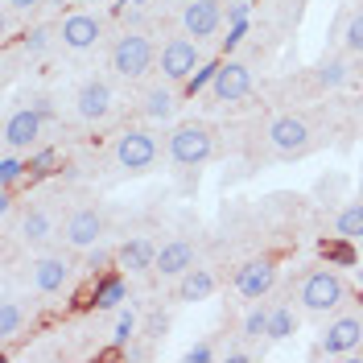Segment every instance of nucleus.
Instances as JSON below:
<instances>
[{
	"label": "nucleus",
	"mask_w": 363,
	"mask_h": 363,
	"mask_svg": "<svg viewBox=\"0 0 363 363\" xmlns=\"http://www.w3.org/2000/svg\"><path fill=\"white\" fill-rule=\"evenodd\" d=\"M124 297H128L124 272H99V277H95V289H91V306H95V310H120Z\"/></svg>",
	"instance_id": "aec40b11"
},
{
	"label": "nucleus",
	"mask_w": 363,
	"mask_h": 363,
	"mask_svg": "<svg viewBox=\"0 0 363 363\" xmlns=\"http://www.w3.org/2000/svg\"><path fill=\"white\" fill-rule=\"evenodd\" d=\"M223 359H227V363H248V351H227Z\"/></svg>",
	"instance_id": "ea45409f"
},
{
	"label": "nucleus",
	"mask_w": 363,
	"mask_h": 363,
	"mask_svg": "<svg viewBox=\"0 0 363 363\" xmlns=\"http://www.w3.org/2000/svg\"><path fill=\"white\" fill-rule=\"evenodd\" d=\"M211 95H215L219 104H240V99H248L252 95V70L244 67L240 58L219 62V74H215V83H211Z\"/></svg>",
	"instance_id": "2eb2a0df"
},
{
	"label": "nucleus",
	"mask_w": 363,
	"mask_h": 363,
	"mask_svg": "<svg viewBox=\"0 0 363 363\" xmlns=\"http://www.w3.org/2000/svg\"><path fill=\"white\" fill-rule=\"evenodd\" d=\"M108 67L120 79L136 83V79H145L149 70L157 67V45H153L149 33H140V29H124L112 42V50H108Z\"/></svg>",
	"instance_id": "f03ea898"
},
{
	"label": "nucleus",
	"mask_w": 363,
	"mask_h": 363,
	"mask_svg": "<svg viewBox=\"0 0 363 363\" xmlns=\"http://www.w3.org/2000/svg\"><path fill=\"white\" fill-rule=\"evenodd\" d=\"M116 260V252H108V248H87V269H91V277H99V272H108V264Z\"/></svg>",
	"instance_id": "473e14b6"
},
{
	"label": "nucleus",
	"mask_w": 363,
	"mask_h": 363,
	"mask_svg": "<svg viewBox=\"0 0 363 363\" xmlns=\"http://www.w3.org/2000/svg\"><path fill=\"white\" fill-rule=\"evenodd\" d=\"M116 264L124 272H153L157 269V244L149 235H133L116 248Z\"/></svg>",
	"instance_id": "6ab92c4d"
},
{
	"label": "nucleus",
	"mask_w": 363,
	"mask_h": 363,
	"mask_svg": "<svg viewBox=\"0 0 363 363\" xmlns=\"http://www.w3.org/2000/svg\"><path fill=\"white\" fill-rule=\"evenodd\" d=\"M178 4H190V0H178Z\"/></svg>",
	"instance_id": "c03bdc74"
},
{
	"label": "nucleus",
	"mask_w": 363,
	"mask_h": 363,
	"mask_svg": "<svg viewBox=\"0 0 363 363\" xmlns=\"http://www.w3.org/2000/svg\"><path fill=\"white\" fill-rule=\"evenodd\" d=\"M235 294L244 297V301H264L272 294V285H277V260L272 256H252L244 260L240 269H235Z\"/></svg>",
	"instance_id": "f8f14e48"
},
{
	"label": "nucleus",
	"mask_w": 363,
	"mask_h": 363,
	"mask_svg": "<svg viewBox=\"0 0 363 363\" xmlns=\"http://www.w3.org/2000/svg\"><path fill=\"white\" fill-rule=\"evenodd\" d=\"M74 120L79 124H104L108 116H112V104H116V91L108 79H83L79 87H74Z\"/></svg>",
	"instance_id": "0eeeda50"
},
{
	"label": "nucleus",
	"mask_w": 363,
	"mask_h": 363,
	"mask_svg": "<svg viewBox=\"0 0 363 363\" xmlns=\"http://www.w3.org/2000/svg\"><path fill=\"white\" fill-rule=\"evenodd\" d=\"M178 83H153V87H145L140 95V116L149 120V124H169L174 116H178Z\"/></svg>",
	"instance_id": "dca6fc26"
},
{
	"label": "nucleus",
	"mask_w": 363,
	"mask_h": 363,
	"mask_svg": "<svg viewBox=\"0 0 363 363\" xmlns=\"http://www.w3.org/2000/svg\"><path fill=\"white\" fill-rule=\"evenodd\" d=\"M342 54L347 58H363V9H355L347 21H342Z\"/></svg>",
	"instance_id": "bb28decb"
},
{
	"label": "nucleus",
	"mask_w": 363,
	"mask_h": 363,
	"mask_svg": "<svg viewBox=\"0 0 363 363\" xmlns=\"http://www.w3.org/2000/svg\"><path fill=\"white\" fill-rule=\"evenodd\" d=\"M165 330H169V318L161 314V310H153V314L145 318V326H140L145 339H165Z\"/></svg>",
	"instance_id": "72a5a7b5"
},
{
	"label": "nucleus",
	"mask_w": 363,
	"mask_h": 363,
	"mask_svg": "<svg viewBox=\"0 0 363 363\" xmlns=\"http://www.w3.org/2000/svg\"><path fill=\"white\" fill-rule=\"evenodd\" d=\"M314 83L322 91H339L351 83V62L347 58H339V54H330V58H322L314 67Z\"/></svg>",
	"instance_id": "4be33fe9"
},
{
	"label": "nucleus",
	"mask_w": 363,
	"mask_h": 363,
	"mask_svg": "<svg viewBox=\"0 0 363 363\" xmlns=\"http://www.w3.org/2000/svg\"><path fill=\"white\" fill-rule=\"evenodd\" d=\"M45 4H50V9H62V4H70V0H45Z\"/></svg>",
	"instance_id": "a19ab883"
},
{
	"label": "nucleus",
	"mask_w": 363,
	"mask_h": 363,
	"mask_svg": "<svg viewBox=\"0 0 363 363\" xmlns=\"http://www.w3.org/2000/svg\"><path fill=\"white\" fill-rule=\"evenodd\" d=\"M359 116H363V95H359Z\"/></svg>",
	"instance_id": "37998d69"
},
{
	"label": "nucleus",
	"mask_w": 363,
	"mask_h": 363,
	"mask_svg": "<svg viewBox=\"0 0 363 363\" xmlns=\"http://www.w3.org/2000/svg\"><path fill=\"white\" fill-rule=\"evenodd\" d=\"M161 157V145L149 128H124L112 145V161L124 174H149Z\"/></svg>",
	"instance_id": "20e7f679"
},
{
	"label": "nucleus",
	"mask_w": 363,
	"mask_h": 363,
	"mask_svg": "<svg viewBox=\"0 0 363 363\" xmlns=\"http://www.w3.org/2000/svg\"><path fill=\"white\" fill-rule=\"evenodd\" d=\"M248 17H252L248 0H231V4H227V25H248Z\"/></svg>",
	"instance_id": "e433bc0d"
},
{
	"label": "nucleus",
	"mask_w": 363,
	"mask_h": 363,
	"mask_svg": "<svg viewBox=\"0 0 363 363\" xmlns=\"http://www.w3.org/2000/svg\"><path fill=\"white\" fill-rule=\"evenodd\" d=\"M182 33L186 38H194V42H211L227 21V9L223 0H190V4H182Z\"/></svg>",
	"instance_id": "9b49d317"
},
{
	"label": "nucleus",
	"mask_w": 363,
	"mask_h": 363,
	"mask_svg": "<svg viewBox=\"0 0 363 363\" xmlns=\"http://www.w3.org/2000/svg\"><path fill=\"white\" fill-rule=\"evenodd\" d=\"M70 281H74V264H70L67 256H38V260L29 264V285L42 297L67 294Z\"/></svg>",
	"instance_id": "ddd939ff"
},
{
	"label": "nucleus",
	"mask_w": 363,
	"mask_h": 363,
	"mask_svg": "<svg viewBox=\"0 0 363 363\" xmlns=\"http://www.w3.org/2000/svg\"><path fill=\"white\" fill-rule=\"evenodd\" d=\"M104 235H108V215L99 206H74L67 215V223H62V240L74 252H87L95 244H104Z\"/></svg>",
	"instance_id": "1a4fd4ad"
},
{
	"label": "nucleus",
	"mask_w": 363,
	"mask_h": 363,
	"mask_svg": "<svg viewBox=\"0 0 363 363\" xmlns=\"http://www.w3.org/2000/svg\"><path fill=\"white\" fill-rule=\"evenodd\" d=\"M269 314H272V306H260V301H252V310L244 314V339L252 342H260V339H269Z\"/></svg>",
	"instance_id": "cd10ccee"
},
{
	"label": "nucleus",
	"mask_w": 363,
	"mask_h": 363,
	"mask_svg": "<svg viewBox=\"0 0 363 363\" xmlns=\"http://www.w3.org/2000/svg\"><path fill=\"white\" fill-rule=\"evenodd\" d=\"M269 149L277 153L281 161H301L310 149H314V133H310V124L294 112H281L269 120Z\"/></svg>",
	"instance_id": "39448f33"
},
{
	"label": "nucleus",
	"mask_w": 363,
	"mask_h": 363,
	"mask_svg": "<svg viewBox=\"0 0 363 363\" xmlns=\"http://www.w3.org/2000/svg\"><path fill=\"white\" fill-rule=\"evenodd\" d=\"M45 124H50V120L42 116V108H38V104L9 112V120H4V149L33 153V149L42 145V136H45Z\"/></svg>",
	"instance_id": "6e6552de"
},
{
	"label": "nucleus",
	"mask_w": 363,
	"mask_h": 363,
	"mask_svg": "<svg viewBox=\"0 0 363 363\" xmlns=\"http://www.w3.org/2000/svg\"><path fill=\"white\" fill-rule=\"evenodd\" d=\"M215 74H219V62H203V67L182 83V91H186V95H199V91H206L211 83H215Z\"/></svg>",
	"instance_id": "2f4dec72"
},
{
	"label": "nucleus",
	"mask_w": 363,
	"mask_h": 363,
	"mask_svg": "<svg viewBox=\"0 0 363 363\" xmlns=\"http://www.w3.org/2000/svg\"><path fill=\"white\" fill-rule=\"evenodd\" d=\"M297 326H301V314H297V306H289V301L272 306V314H269V342H285V339H294Z\"/></svg>",
	"instance_id": "5701e85b"
},
{
	"label": "nucleus",
	"mask_w": 363,
	"mask_h": 363,
	"mask_svg": "<svg viewBox=\"0 0 363 363\" xmlns=\"http://www.w3.org/2000/svg\"><path fill=\"white\" fill-rule=\"evenodd\" d=\"M140 335V314L133 306H120V318H116V330H112V347L116 351H128V342Z\"/></svg>",
	"instance_id": "a878e982"
},
{
	"label": "nucleus",
	"mask_w": 363,
	"mask_h": 363,
	"mask_svg": "<svg viewBox=\"0 0 363 363\" xmlns=\"http://www.w3.org/2000/svg\"><path fill=\"white\" fill-rule=\"evenodd\" d=\"M25 157H29V178H50L58 169V149H33Z\"/></svg>",
	"instance_id": "7c9ffc66"
},
{
	"label": "nucleus",
	"mask_w": 363,
	"mask_h": 363,
	"mask_svg": "<svg viewBox=\"0 0 363 363\" xmlns=\"http://www.w3.org/2000/svg\"><path fill=\"white\" fill-rule=\"evenodd\" d=\"M17 231H21L25 244H45L54 235V219H50V211H42V206H25Z\"/></svg>",
	"instance_id": "412c9836"
},
{
	"label": "nucleus",
	"mask_w": 363,
	"mask_h": 363,
	"mask_svg": "<svg viewBox=\"0 0 363 363\" xmlns=\"http://www.w3.org/2000/svg\"><path fill=\"white\" fill-rule=\"evenodd\" d=\"M244 38H248V25H227V38H223V50H227V54H231V50H235V45L244 42Z\"/></svg>",
	"instance_id": "4c0bfd02"
},
{
	"label": "nucleus",
	"mask_w": 363,
	"mask_h": 363,
	"mask_svg": "<svg viewBox=\"0 0 363 363\" xmlns=\"http://www.w3.org/2000/svg\"><path fill=\"white\" fill-rule=\"evenodd\" d=\"M157 67H161V79H169V83H186L194 70L203 67V42H194V38H169V42H161L157 50Z\"/></svg>",
	"instance_id": "423d86ee"
},
{
	"label": "nucleus",
	"mask_w": 363,
	"mask_h": 363,
	"mask_svg": "<svg viewBox=\"0 0 363 363\" xmlns=\"http://www.w3.org/2000/svg\"><path fill=\"white\" fill-rule=\"evenodd\" d=\"M215 289H219V277H215L211 269H203V264H194L190 272H182L178 281H174V301H182V306H194V301L215 297Z\"/></svg>",
	"instance_id": "f3484780"
},
{
	"label": "nucleus",
	"mask_w": 363,
	"mask_h": 363,
	"mask_svg": "<svg viewBox=\"0 0 363 363\" xmlns=\"http://www.w3.org/2000/svg\"><path fill=\"white\" fill-rule=\"evenodd\" d=\"M342 301H347V285H342V277L330 269V264L306 272V281H301V289H297V306H301L306 314L326 318V314H335Z\"/></svg>",
	"instance_id": "7ed1b4c3"
},
{
	"label": "nucleus",
	"mask_w": 363,
	"mask_h": 363,
	"mask_svg": "<svg viewBox=\"0 0 363 363\" xmlns=\"http://www.w3.org/2000/svg\"><path fill=\"white\" fill-rule=\"evenodd\" d=\"M25 326H29L25 306L17 297H4V301H0V342H13L17 335H25Z\"/></svg>",
	"instance_id": "b1692460"
},
{
	"label": "nucleus",
	"mask_w": 363,
	"mask_h": 363,
	"mask_svg": "<svg viewBox=\"0 0 363 363\" xmlns=\"http://www.w3.org/2000/svg\"><path fill=\"white\" fill-rule=\"evenodd\" d=\"M351 244H355V240H342L339 235V244H326V260H335V264H351V260H355V252H351Z\"/></svg>",
	"instance_id": "f704fd0d"
},
{
	"label": "nucleus",
	"mask_w": 363,
	"mask_h": 363,
	"mask_svg": "<svg viewBox=\"0 0 363 363\" xmlns=\"http://www.w3.org/2000/svg\"><path fill=\"white\" fill-rule=\"evenodd\" d=\"M9 13H33V9H45V0H4Z\"/></svg>",
	"instance_id": "58836bf2"
},
{
	"label": "nucleus",
	"mask_w": 363,
	"mask_h": 363,
	"mask_svg": "<svg viewBox=\"0 0 363 363\" xmlns=\"http://www.w3.org/2000/svg\"><path fill=\"white\" fill-rule=\"evenodd\" d=\"M54 38H58V29H50V25H33V29L21 38V54L25 58H42Z\"/></svg>",
	"instance_id": "c756f323"
},
{
	"label": "nucleus",
	"mask_w": 363,
	"mask_h": 363,
	"mask_svg": "<svg viewBox=\"0 0 363 363\" xmlns=\"http://www.w3.org/2000/svg\"><path fill=\"white\" fill-rule=\"evenodd\" d=\"M25 174H29V157H21L17 149H9V153L0 157V186H4V190H13Z\"/></svg>",
	"instance_id": "c85d7f7f"
},
{
	"label": "nucleus",
	"mask_w": 363,
	"mask_h": 363,
	"mask_svg": "<svg viewBox=\"0 0 363 363\" xmlns=\"http://www.w3.org/2000/svg\"><path fill=\"white\" fill-rule=\"evenodd\" d=\"M120 4H149V0H120Z\"/></svg>",
	"instance_id": "79ce46f5"
},
{
	"label": "nucleus",
	"mask_w": 363,
	"mask_h": 363,
	"mask_svg": "<svg viewBox=\"0 0 363 363\" xmlns=\"http://www.w3.org/2000/svg\"><path fill=\"white\" fill-rule=\"evenodd\" d=\"M194 269V244L190 240H165L157 248V277L161 281H178L182 272Z\"/></svg>",
	"instance_id": "a211bd4d"
},
{
	"label": "nucleus",
	"mask_w": 363,
	"mask_h": 363,
	"mask_svg": "<svg viewBox=\"0 0 363 363\" xmlns=\"http://www.w3.org/2000/svg\"><path fill=\"white\" fill-rule=\"evenodd\" d=\"M165 153L178 169H203L215 157V128L206 120H186L174 124V133L165 136Z\"/></svg>",
	"instance_id": "f257e3e1"
},
{
	"label": "nucleus",
	"mask_w": 363,
	"mask_h": 363,
	"mask_svg": "<svg viewBox=\"0 0 363 363\" xmlns=\"http://www.w3.org/2000/svg\"><path fill=\"white\" fill-rule=\"evenodd\" d=\"M99 38H104V21H99L95 13H67L62 25H58V42H62V50H70V54L95 50Z\"/></svg>",
	"instance_id": "4468645a"
},
{
	"label": "nucleus",
	"mask_w": 363,
	"mask_h": 363,
	"mask_svg": "<svg viewBox=\"0 0 363 363\" xmlns=\"http://www.w3.org/2000/svg\"><path fill=\"white\" fill-rule=\"evenodd\" d=\"M335 235H342V240H355V244L363 240V194L339 206V215H335Z\"/></svg>",
	"instance_id": "393cba45"
},
{
	"label": "nucleus",
	"mask_w": 363,
	"mask_h": 363,
	"mask_svg": "<svg viewBox=\"0 0 363 363\" xmlns=\"http://www.w3.org/2000/svg\"><path fill=\"white\" fill-rule=\"evenodd\" d=\"M182 359H186V363H211V359H215V347H211V342H194V347H186V351H182Z\"/></svg>",
	"instance_id": "c9c22d12"
},
{
	"label": "nucleus",
	"mask_w": 363,
	"mask_h": 363,
	"mask_svg": "<svg viewBox=\"0 0 363 363\" xmlns=\"http://www.w3.org/2000/svg\"><path fill=\"white\" fill-rule=\"evenodd\" d=\"M363 347V310L359 314H339L322 326L318 355H355Z\"/></svg>",
	"instance_id": "9d476101"
}]
</instances>
